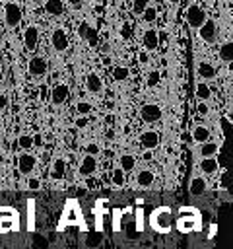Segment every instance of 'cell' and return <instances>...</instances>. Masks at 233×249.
Segmentation results:
<instances>
[{
    "instance_id": "1",
    "label": "cell",
    "mask_w": 233,
    "mask_h": 249,
    "mask_svg": "<svg viewBox=\"0 0 233 249\" xmlns=\"http://www.w3.org/2000/svg\"><path fill=\"white\" fill-rule=\"evenodd\" d=\"M66 226H80V228H83V216H82V210H80L78 200H74V198L66 200L62 218L58 222V230H62Z\"/></svg>"
},
{
    "instance_id": "2",
    "label": "cell",
    "mask_w": 233,
    "mask_h": 249,
    "mask_svg": "<svg viewBox=\"0 0 233 249\" xmlns=\"http://www.w3.org/2000/svg\"><path fill=\"white\" fill-rule=\"evenodd\" d=\"M150 226L157 233H167L171 230V226H173V212H171V208H167V206L155 208L151 212V216H150Z\"/></svg>"
},
{
    "instance_id": "3",
    "label": "cell",
    "mask_w": 233,
    "mask_h": 249,
    "mask_svg": "<svg viewBox=\"0 0 233 249\" xmlns=\"http://www.w3.org/2000/svg\"><path fill=\"white\" fill-rule=\"evenodd\" d=\"M17 230V210L12 206H0V231Z\"/></svg>"
},
{
    "instance_id": "4",
    "label": "cell",
    "mask_w": 233,
    "mask_h": 249,
    "mask_svg": "<svg viewBox=\"0 0 233 249\" xmlns=\"http://www.w3.org/2000/svg\"><path fill=\"white\" fill-rule=\"evenodd\" d=\"M21 18H23L21 8L16 2H10V4L4 6V21H6L8 27H17L21 23Z\"/></svg>"
},
{
    "instance_id": "5",
    "label": "cell",
    "mask_w": 233,
    "mask_h": 249,
    "mask_svg": "<svg viewBox=\"0 0 233 249\" xmlns=\"http://www.w3.org/2000/svg\"><path fill=\"white\" fill-rule=\"evenodd\" d=\"M184 18H186L188 25H190V27H194V29H198V27L208 19V18H206V12H204L200 6H196V4H192V6H188V8H186Z\"/></svg>"
},
{
    "instance_id": "6",
    "label": "cell",
    "mask_w": 233,
    "mask_h": 249,
    "mask_svg": "<svg viewBox=\"0 0 233 249\" xmlns=\"http://www.w3.org/2000/svg\"><path fill=\"white\" fill-rule=\"evenodd\" d=\"M50 45H52V49H54V51H58V53L66 51V49H68V45H70V41H68V33H66L62 27L54 29V31H52V35H50Z\"/></svg>"
},
{
    "instance_id": "7",
    "label": "cell",
    "mask_w": 233,
    "mask_h": 249,
    "mask_svg": "<svg viewBox=\"0 0 233 249\" xmlns=\"http://www.w3.org/2000/svg\"><path fill=\"white\" fill-rule=\"evenodd\" d=\"M161 107L159 105H155V103H146V105H142V109H140V117H142V121H146V123H155V121H159L161 119Z\"/></svg>"
},
{
    "instance_id": "8",
    "label": "cell",
    "mask_w": 233,
    "mask_h": 249,
    "mask_svg": "<svg viewBox=\"0 0 233 249\" xmlns=\"http://www.w3.org/2000/svg\"><path fill=\"white\" fill-rule=\"evenodd\" d=\"M198 29H200L198 33H200V39H202V41L214 43V41L217 39V27H216V23H214L212 19H206Z\"/></svg>"
},
{
    "instance_id": "9",
    "label": "cell",
    "mask_w": 233,
    "mask_h": 249,
    "mask_svg": "<svg viewBox=\"0 0 233 249\" xmlns=\"http://www.w3.org/2000/svg\"><path fill=\"white\" fill-rule=\"evenodd\" d=\"M78 35H80L83 41H87L91 47H95L97 41H99V35H97V31H95V27H91V25L85 23V21H82V23L78 25Z\"/></svg>"
},
{
    "instance_id": "10",
    "label": "cell",
    "mask_w": 233,
    "mask_h": 249,
    "mask_svg": "<svg viewBox=\"0 0 233 249\" xmlns=\"http://www.w3.org/2000/svg\"><path fill=\"white\" fill-rule=\"evenodd\" d=\"M196 228H198V218L186 216V214H179V218H177V230L181 233H190Z\"/></svg>"
},
{
    "instance_id": "11",
    "label": "cell",
    "mask_w": 233,
    "mask_h": 249,
    "mask_svg": "<svg viewBox=\"0 0 233 249\" xmlns=\"http://www.w3.org/2000/svg\"><path fill=\"white\" fill-rule=\"evenodd\" d=\"M50 101L54 103V105H62L66 99H68V95H70V88L66 86V84H56L52 89H50Z\"/></svg>"
},
{
    "instance_id": "12",
    "label": "cell",
    "mask_w": 233,
    "mask_h": 249,
    "mask_svg": "<svg viewBox=\"0 0 233 249\" xmlns=\"http://www.w3.org/2000/svg\"><path fill=\"white\" fill-rule=\"evenodd\" d=\"M23 45L27 51H33L39 45V29L35 25H27L23 31Z\"/></svg>"
},
{
    "instance_id": "13",
    "label": "cell",
    "mask_w": 233,
    "mask_h": 249,
    "mask_svg": "<svg viewBox=\"0 0 233 249\" xmlns=\"http://www.w3.org/2000/svg\"><path fill=\"white\" fill-rule=\"evenodd\" d=\"M35 163H37V160H35V156H31V154H21V156L17 158V169H19L23 175H29V173L35 169Z\"/></svg>"
},
{
    "instance_id": "14",
    "label": "cell",
    "mask_w": 233,
    "mask_h": 249,
    "mask_svg": "<svg viewBox=\"0 0 233 249\" xmlns=\"http://www.w3.org/2000/svg\"><path fill=\"white\" fill-rule=\"evenodd\" d=\"M27 68H29L31 74H35V76H43V74H47L49 64H47V60H45L43 56H31Z\"/></svg>"
},
{
    "instance_id": "15",
    "label": "cell",
    "mask_w": 233,
    "mask_h": 249,
    "mask_svg": "<svg viewBox=\"0 0 233 249\" xmlns=\"http://www.w3.org/2000/svg\"><path fill=\"white\" fill-rule=\"evenodd\" d=\"M140 144H142V148H146V150H153V148H157V144H159V134H157L155 130H146V132L140 134Z\"/></svg>"
},
{
    "instance_id": "16",
    "label": "cell",
    "mask_w": 233,
    "mask_h": 249,
    "mask_svg": "<svg viewBox=\"0 0 233 249\" xmlns=\"http://www.w3.org/2000/svg\"><path fill=\"white\" fill-rule=\"evenodd\" d=\"M95 169H97V160H95V156H93V154L83 156V160H82V163H80V173H82L83 177H89V175H93Z\"/></svg>"
},
{
    "instance_id": "17",
    "label": "cell",
    "mask_w": 233,
    "mask_h": 249,
    "mask_svg": "<svg viewBox=\"0 0 233 249\" xmlns=\"http://www.w3.org/2000/svg\"><path fill=\"white\" fill-rule=\"evenodd\" d=\"M142 43H144V49H146V51H155V49L159 47V35H157V31H155V29H148V31L144 33Z\"/></svg>"
},
{
    "instance_id": "18",
    "label": "cell",
    "mask_w": 233,
    "mask_h": 249,
    "mask_svg": "<svg viewBox=\"0 0 233 249\" xmlns=\"http://www.w3.org/2000/svg\"><path fill=\"white\" fill-rule=\"evenodd\" d=\"M101 88H103V82H101V78H99L95 72H91V74L85 76V89H87L89 93H99Z\"/></svg>"
},
{
    "instance_id": "19",
    "label": "cell",
    "mask_w": 233,
    "mask_h": 249,
    "mask_svg": "<svg viewBox=\"0 0 233 249\" xmlns=\"http://www.w3.org/2000/svg\"><path fill=\"white\" fill-rule=\"evenodd\" d=\"M206 187H208L206 179H202V177H192V179H190V185H188V191H190V195L200 196V195L206 193Z\"/></svg>"
},
{
    "instance_id": "20",
    "label": "cell",
    "mask_w": 233,
    "mask_h": 249,
    "mask_svg": "<svg viewBox=\"0 0 233 249\" xmlns=\"http://www.w3.org/2000/svg\"><path fill=\"white\" fill-rule=\"evenodd\" d=\"M64 175H66V161H64L62 158H58V160H54V163H52L50 177H52L54 181H60V179H64Z\"/></svg>"
},
{
    "instance_id": "21",
    "label": "cell",
    "mask_w": 233,
    "mask_h": 249,
    "mask_svg": "<svg viewBox=\"0 0 233 249\" xmlns=\"http://www.w3.org/2000/svg\"><path fill=\"white\" fill-rule=\"evenodd\" d=\"M45 10L50 16H62L64 14V2L62 0H45Z\"/></svg>"
},
{
    "instance_id": "22",
    "label": "cell",
    "mask_w": 233,
    "mask_h": 249,
    "mask_svg": "<svg viewBox=\"0 0 233 249\" xmlns=\"http://www.w3.org/2000/svg\"><path fill=\"white\" fill-rule=\"evenodd\" d=\"M190 138L196 140L198 144L210 140V130H208V126H204V124H196L194 130H192V134H190Z\"/></svg>"
},
{
    "instance_id": "23",
    "label": "cell",
    "mask_w": 233,
    "mask_h": 249,
    "mask_svg": "<svg viewBox=\"0 0 233 249\" xmlns=\"http://www.w3.org/2000/svg\"><path fill=\"white\" fill-rule=\"evenodd\" d=\"M217 167H219V165H217V161H216L214 156H206V158H202V161H200V169H202L204 173H208V175L216 173Z\"/></svg>"
},
{
    "instance_id": "24",
    "label": "cell",
    "mask_w": 233,
    "mask_h": 249,
    "mask_svg": "<svg viewBox=\"0 0 233 249\" xmlns=\"http://www.w3.org/2000/svg\"><path fill=\"white\" fill-rule=\"evenodd\" d=\"M153 179H155V177H153V173H151L150 169H142V171H138V175H136V183H138L140 187H144V189L150 187V185L153 183Z\"/></svg>"
},
{
    "instance_id": "25",
    "label": "cell",
    "mask_w": 233,
    "mask_h": 249,
    "mask_svg": "<svg viewBox=\"0 0 233 249\" xmlns=\"http://www.w3.org/2000/svg\"><path fill=\"white\" fill-rule=\"evenodd\" d=\"M196 70H198V76H200V78H206V80H210V78L216 76V68H214L210 62H200Z\"/></svg>"
},
{
    "instance_id": "26",
    "label": "cell",
    "mask_w": 233,
    "mask_h": 249,
    "mask_svg": "<svg viewBox=\"0 0 233 249\" xmlns=\"http://www.w3.org/2000/svg\"><path fill=\"white\" fill-rule=\"evenodd\" d=\"M118 163H120V169L126 173V171H132V169H134L136 160H134V156H130V154H122L120 160H118Z\"/></svg>"
},
{
    "instance_id": "27",
    "label": "cell",
    "mask_w": 233,
    "mask_h": 249,
    "mask_svg": "<svg viewBox=\"0 0 233 249\" xmlns=\"http://www.w3.org/2000/svg\"><path fill=\"white\" fill-rule=\"evenodd\" d=\"M219 58L225 60V62H231L233 60V43L231 41L229 43H223L219 47Z\"/></svg>"
},
{
    "instance_id": "28",
    "label": "cell",
    "mask_w": 233,
    "mask_h": 249,
    "mask_svg": "<svg viewBox=\"0 0 233 249\" xmlns=\"http://www.w3.org/2000/svg\"><path fill=\"white\" fill-rule=\"evenodd\" d=\"M217 154V144L216 142H210V140H206V142H202L200 144V156H216Z\"/></svg>"
},
{
    "instance_id": "29",
    "label": "cell",
    "mask_w": 233,
    "mask_h": 249,
    "mask_svg": "<svg viewBox=\"0 0 233 249\" xmlns=\"http://www.w3.org/2000/svg\"><path fill=\"white\" fill-rule=\"evenodd\" d=\"M210 88H208V84H204V82H198L196 84V97L200 99V101H208L210 99Z\"/></svg>"
},
{
    "instance_id": "30",
    "label": "cell",
    "mask_w": 233,
    "mask_h": 249,
    "mask_svg": "<svg viewBox=\"0 0 233 249\" xmlns=\"http://www.w3.org/2000/svg\"><path fill=\"white\" fill-rule=\"evenodd\" d=\"M101 241H103V233L101 231H91V233L85 235V245L87 247H97V245H101Z\"/></svg>"
},
{
    "instance_id": "31",
    "label": "cell",
    "mask_w": 233,
    "mask_h": 249,
    "mask_svg": "<svg viewBox=\"0 0 233 249\" xmlns=\"http://www.w3.org/2000/svg\"><path fill=\"white\" fill-rule=\"evenodd\" d=\"M130 76V70L126 68V66H115L113 68V78L116 80V82H122V80H126Z\"/></svg>"
},
{
    "instance_id": "32",
    "label": "cell",
    "mask_w": 233,
    "mask_h": 249,
    "mask_svg": "<svg viewBox=\"0 0 233 249\" xmlns=\"http://www.w3.org/2000/svg\"><path fill=\"white\" fill-rule=\"evenodd\" d=\"M142 14H144V19H146L148 23H151V21H155V19H157V10H155V8H151V6H146Z\"/></svg>"
},
{
    "instance_id": "33",
    "label": "cell",
    "mask_w": 233,
    "mask_h": 249,
    "mask_svg": "<svg viewBox=\"0 0 233 249\" xmlns=\"http://www.w3.org/2000/svg\"><path fill=\"white\" fill-rule=\"evenodd\" d=\"M33 144H35V142H33V138H31L29 134H21V136L17 138V146L23 148V150H29Z\"/></svg>"
},
{
    "instance_id": "34",
    "label": "cell",
    "mask_w": 233,
    "mask_h": 249,
    "mask_svg": "<svg viewBox=\"0 0 233 249\" xmlns=\"http://www.w3.org/2000/svg\"><path fill=\"white\" fill-rule=\"evenodd\" d=\"M159 78H161V74H159L157 70H151V72L148 74V80H146V84H148L150 88H153V86H157V84H159Z\"/></svg>"
},
{
    "instance_id": "35",
    "label": "cell",
    "mask_w": 233,
    "mask_h": 249,
    "mask_svg": "<svg viewBox=\"0 0 233 249\" xmlns=\"http://www.w3.org/2000/svg\"><path fill=\"white\" fill-rule=\"evenodd\" d=\"M113 183H115L116 187L124 185V171H122L120 167H116V169L113 171Z\"/></svg>"
},
{
    "instance_id": "36",
    "label": "cell",
    "mask_w": 233,
    "mask_h": 249,
    "mask_svg": "<svg viewBox=\"0 0 233 249\" xmlns=\"http://www.w3.org/2000/svg\"><path fill=\"white\" fill-rule=\"evenodd\" d=\"M148 4H150V0H132V12L134 14H142Z\"/></svg>"
},
{
    "instance_id": "37",
    "label": "cell",
    "mask_w": 233,
    "mask_h": 249,
    "mask_svg": "<svg viewBox=\"0 0 233 249\" xmlns=\"http://www.w3.org/2000/svg\"><path fill=\"white\" fill-rule=\"evenodd\" d=\"M179 214H186V216L200 218V212H198V208H194V206H181V208H179Z\"/></svg>"
},
{
    "instance_id": "38",
    "label": "cell",
    "mask_w": 233,
    "mask_h": 249,
    "mask_svg": "<svg viewBox=\"0 0 233 249\" xmlns=\"http://www.w3.org/2000/svg\"><path fill=\"white\" fill-rule=\"evenodd\" d=\"M76 109H78L80 115H87V113L91 111V105H89L87 101H78V103H76Z\"/></svg>"
},
{
    "instance_id": "39",
    "label": "cell",
    "mask_w": 233,
    "mask_h": 249,
    "mask_svg": "<svg viewBox=\"0 0 233 249\" xmlns=\"http://www.w3.org/2000/svg\"><path fill=\"white\" fill-rule=\"evenodd\" d=\"M120 37L126 39V41L132 37V27H130V23H122V25H120Z\"/></svg>"
},
{
    "instance_id": "40",
    "label": "cell",
    "mask_w": 233,
    "mask_h": 249,
    "mask_svg": "<svg viewBox=\"0 0 233 249\" xmlns=\"http://www.w3.org/2000/svg\"><path fill=\"white\" fill-rule=\"evenodd\" d=\"M219 128H221V136H227V130H229V117H221V119H219Z\"/></svg>"
},
{
    "instance_id": "41",
    "label": "cell",
    "mask_w": 233,
    "mask_h": 249,
    "mask_svg": "<svg viewBox=\"0 0 233 249\" xmlns=\"http://www.w3.org/2000/svg\"><path fill=\"white\" fill-rule=\"evenodd\" d=\"M27 187H29L31 191H37V189H41V181L33 177V179H29V181H27Z\"/></svg>"
},
{
    "instance_id": "42",
    "label": "cell",
    "mask_w": 233,
    "mask_h": 249,
    "mask_svg": "<svg viewBox=\"0 0 233 249\" xmlns=\"http://www.w3.org/2000/svg\"><path fill=\"white\" fill-rule=\"evenodd\" d=\"M33 202L35 200H27V206H29V230H33Z\"/></svg>"
},
{
    "instance_id": "43",
    "label": "cell",
    "mask_w": 233,
    "mask_h": 249,
    "mask_svg": "<svg viewBox=\"0 0 233 249\" xmlns=\"http://www.w3.org/2000/svg\"><path fill=\"white\" fill-rule=\"evenodd\" d=\"M85 152L95 156V154H99V146H97V144H87V146H85Z\"/></svg>"
},
{
    "instance_id": "44",
    "label": "cell",
    "mask_w": 233,
    "mask_h": 249,
    "mask_svg": "<svg viewBox=\"0 0 233 249\" xmlns=\"http://www.w3.org/2000/svg\"><path fill=\"white\" fill-rule=\"evenodd\" d=\"M85 124H87V117H85V115L80 117V119H76V126H78V128H83Z\"/></svg>"
},
{
    "instance_id": "45",
    "label": "cell",
    "mask_w": 233,
    "mask_h": 249,
    "mask_svg": "<svg viewBox=\"0 0 233 249\" xmlns=\"http://www.w3.org/2000/svg\"><path fill=\"white\" fill-rule=\"evenodd\" d=\"M198 113H202V115H206V113H208V107H206V103H204V101H200V103H198Z\"/></svg>"
},
{
    "instance_id": "46",
    "label": "cell",
    "mask_w": 233,
    "mask_h": 249,
    "mask_svg": "<svg viewBox=\"0 0 233 249\" xmlns=\"http://www.w3.org/2000/svg\"><path fill=\"white\" fill-rule=\"evenodd\" d=\"M39 91H41V99H47V95H49L47 86H41V88H39Z\"/></svg>"
},
{
    "instance_id": "47",
    "label": "cell",
    "mask_w": 233,
    "mask_h": 249,
    "mask_svg": "<svg viewBox=\"0 0 233 249\" xmlns=\"http://www.w3.org/2000/svg\"><path fill=\"white\" fill-rule=\"evenodd\" d=\"M6 105H8V97L4 93H0V109H4Z\"/></svg>"
},
{
    "instance_id": "48",
    "label": "cell",
    "mask_w": 233,
    "mask_h": 249,
    "mask_svg": "<svg viewBox=\"0 0 233 249\" xmlns=\"http://www.w3.org/2000/svg\"><path fill=\"white\" fill-rule=\"evenodd\" d=\"M216 161H217V165H221V167L225 165V156H223V152L219 154V160H216Z\"/></svg>"
},
{
    "instance_id": "49",
    "label": "cell",
    "mask_w": 233,
    "mask_h": 249,
    "mask_svg": "<svg viewBox=\"0 0 233 249\" xmlns=\"http://www.w3.org/2000/svg\"><path fill=\"white\" fill-rule=\"evenodd\" d=\"M68 2H70L72 6H82V4H83V0H68Z\"/></svg>"
},
{
    "instance_id": "50",
    "label": "cell",
    "mask_w": 233,
    "mask_h": 249,
    "mask_svg": "<svg viewBox=\"0 0 233 249\" xmlns=\"http://www.w3.org/2000/svg\"><path fill=\"white\" fill-rule=\"evenodd\" d=\"M181 140H183V142H186V140H190V134H186V132H183V134H181Z\"/></svg>"
},
{
    "instance_id": "51",
    "label": "cell",
    "mask_w": 233,
    "mask_h": 249,
    "mask_svg": "<svg viewBox=\"0 0 233 249\" xmlns=\"http://www.w3.org/2000/svg\"><path fill=\"white\" fill-rule=\"evenodd\" d=\"M140 60H142V62H146V60H148V54H146V53H142V54H140Z\"/></svg>"
},
{
    "instance_id": "52",
    "label": "cell",
    "mask_w": 233,
    "mask_h": 249,
    "mask_svg": "<svg viewBox=\"0 0 233 249\" xmlns=\"http://www.w3.org/2000/svg\"><path fill=\"white\" fill-rule=\"evenodd\" d=\"M85 195V189H78V196H83Z\"/></svg>"
},
{
    "instance_id": "53",
    "label": "cell",
    "mask_w": 233,
    "mask_h": 249,
    "mask_svg": "<svg viewBox=\"0 0 233 249\" xmlns=\"http://www.w3.org/2000/svg\"><path fill=\"white\" fill-rule=\"evenodd\" d=\"M169 2H173V4H177V2H179V0H169Z\"/></svg>"
}]
</instances>
